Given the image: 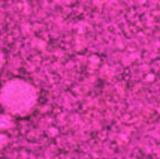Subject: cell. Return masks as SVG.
<instances>
[{"mask_svg": "<svg viewBox=\"0 0 160 159\" xmlns=\"http://www.w3.org/2000/svg\"><path fill=\"white\" fill-rule=\"evenodd\" d=\"M3 63H5V57H3V54L0 53V66H2Z\"/></svg>", "mask_w": 160, "mask_h": 159, "instance_id": "7a4b0ae2", "label": "cell"}, {"mask_svg": "<svg viewBox=\"0 0 160 159\" xmlns=\"http://www.w3.org/2000/svg\"><path fill=\"white\" fill-rule=\"evenodd\" d=\"M38 104V90L28 81L14 78L0 89V105L9 116L26 117Z\"/></svg>", "mask_w": 160, "mask_h": 159, "instance_id": "6da1fadb", "label": "cell"}]
</instances>
